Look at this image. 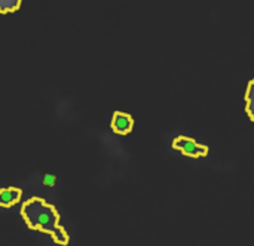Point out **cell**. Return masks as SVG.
I'll use <instances>...</instances> for the list:
<instances>
[{
	"label": "cell",
	"mask_w": 254,
	"mask_h": 246,
	"mask_svg": "<svg viewBox=\"0 0 254 246\" xmlns=\"http://www.w3.org/2000/svg\"><path fill=\"white\" fill-rule=\"evenodd\" d=\"M246 110L250 119L254 122V79L249 83L247 92H246Z\"/></svg>",
	"instance_id": "obj_5"
},
{
	"label": "cell",
	"mask_w": 254,
	"mask_h": 246,
	"mask_svg": "<svg viewBox=\"0 0 254 246\" xmlns=\"http://www.w3.org/2000/svg\"><path fill=\"white\" fill-rule=\"evenodd\" d=\"M22 0H0V13H12L16 12L21 6Z\"/></svg>",
	"instance_id": "obj_6"
},
{
	"label": "cell",
	"mask_w": 254,
	"mask_h": 246,
	"mask_svg": "<svg viewBox=\"0 0 254 246\" xmlns=\"http://www.w3.org/2000/svg\"><path fill=\"white\" fill-rule=\"evenodd\" d=\"M173 148L174 150H179L185 156L195 157V159L204 157V156L208 154V147L207 146H202V144H198L190 137H177L173 141Z\"/></svg>",
	"instance_id": "obj_2"
},
{
	"label": "cell",
	"mask_w": 254,
	"mask_h": 246,
	"mask_svg": "<svg viewBox=\"0 0 254 246\" xmlns=\"http://www.w3.org/2000/svg\"><path fill=\"white\" fill-rule=\"evenodd\" d=\"M22 192L16 187H0V208L15 206L21 200Z\"/></svg>",
	"instance_id": "obj_4"
},
{
	"label": "cell",
	"mask_w": 254,
	"mask_h": 246,
	"mask_svg": "<svg viewBox=\"0 0 254 246\" xmlns=\"http://www.w3.org/2000/svg\"><path fill=\"white\" fill-rule=\"evenodd\" d=\"M112 131L118 135H128L134 128V119L131 114L124 111H115L112 117Z\"/></svg>",
	"instance_id": "obj_3"
},
{
	"label": "cell",
	"mask_w": 254,
	"mask_h": 246,
	"mask_svg": "<svg viewBox=\"0 0 254 246\" xmlns=\"http://www.w3.org/2000/svg\"><path fill=\"white\" fill-rule=\"evenodd\" d=\"M21 215L31 230H39L52 236L54 242L65 246L70 242L67 232L60 224V214L55 206L40 197L28 199L21 209Z\"/></svg>",
	"instance_id": "obj_1"
}]
</instances>
